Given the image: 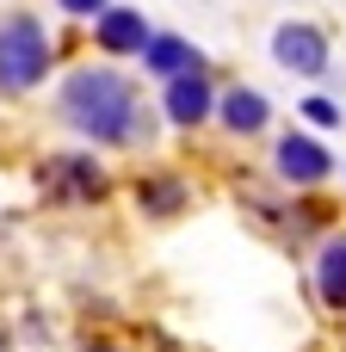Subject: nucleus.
<instances>
[{
  "label": "nucleus",
  "instance_id": "obj_11",
  "mask_svg": "<svg viewBox=\"0 0 346 352\" xmlns=\"http://www.w3.org/2000/svg\"><path fill=\"white\" fill-rule=\"evenodd\" d=\"M303 118L322 124V130H334V124H340V105H334V99H303Z\"/></svg>",
  "mask_w": 346,
  "mask_h": 352
},
{
  "label": "nucleus",
  "instance_id": "obj_13",
  "mask_svg": "<svg viewBox=\"0 0 346 352\" xmlns=\"http://www.w3.org/2000/svg\"><path fill=\"white\" fill-rule=\"evenodd\" d=\"M62 6H68V12H80V19H99L111 0H62Z\"/></svg>",
  "mask_w": 346,
  "mask_h": 352
},
{
  "label": "nucleus",
  "instance_id": "obj_12",
  "mask_svg": "<svg viewBox=\"0 0 346 352\" xmlns=\"http://www.w3.org/2000/svg\"><path fill=\"white\" fill-rule=\"evenodd\" d=\"M142 204H149V210H173V204H180V186H173V179H161V186H142Z\"/></svg>",
  "mask_w": 346,
  "mask_h": 352
},
{
  "label": "nucleus",
  "instance_id": "obj_14",
  "mask_svg": "<svg viewBox=\"0 0 346 352\" xmlns=\"http://www.w3.org/2000/svg\"><path fill=\"white\" fill-rule=\"evenodd\" d=\"M0 352H6V334H0Z\"/></svg>",
  "mask_w": 346,
  "mask_h": 352
},
{
  "label": "nucleus",
  "instance_id": "obj_2",
  "mask_svg": "<svg viewBox=\"0 0 346 352\" xmlns=\"http://www.w3.org/2000/svg\"><path fill=\"white\" fill-rule=\"evenodd\" d=\"M50 74V37L31 12H12L0 25V87L6 93H31Z\"/></svg>",
  "mask_w": 346,
  "mask_h": 352
},
{
  "label": "nucleus",
  "instance_id": "obj_5",
  "mask_svg": "<svg viewBox=\"0 0 346 352\" xmlns=\"http://www.w3.org/2000/svg\"><path fill=\"white\" fill-rule=\"evenodd\" d=\"M328 148L316 142V136H285L279 142V173L291 179V186H316V179H328Z\"/></svg>",
  "mask_w": 346,
  "mask_h": 352
},
{
  "label": "nucleus",
  "instance_id": "obj_8",
  "mask_svg": "<svg viewBox=\"0 0 346 352\" xmlns=\"http://www.w3.org/2000/svg\"><path fill=\"white\" fill-rule=\"evenodd\" d=\"M266 99L254 93V87H235V93H223V124L235 130V136H254V130H266Z\"/></svg>",
  "mask_w": 346,
  "mask_h": 352
},
{
  "label": "nucleus",
  "instance_id": "obj_7",
  "mask_svg": "<svg viewBox=\"0 0 346 352\" xmlns=\"http://www.w3.org/2000/svg\"><path fill=\"white\" fill-rule=\"evenodd\" d=\"M142 62L173 80V74H192V68H198V50H192L186 37H149V43H142Z\"/></svg>",
  "mask_w": 346,
  "mask_h": 352
},
{
  "label": "nucleus",
  "instance_id": "obj_3",
  "mask_svg": "<svg viewBox=\"0 0 346 352\" xmlns=\"http://www.w3.org/2000/svg\"><path fill=\"white\" fill-rule=\"evenodd\" d=\"M93 37H99V50H111V56H142V43H149L155 31H149V19H142L136 6H105V12L93 19Z\"/></svg>",
  "mask_w": 346,
  "mask_h": 352
},
{
  "label": "nucleus",
  "instance_id": "obj_9",
  "mask_svg": "<svg viewBox=\"0 0 346 352\" xmlns=\"http://www.w3.org/2000/svg\"><path fill=\"white\" fill-rule=\"evenodd\" d=\"M316 291H322L328 309H346V235L322 248V260H316Z\"/></svg>",
  "mask_w": 346,
  "mask_h": 352
},
{
  "label": "nucleus",
  "instance_id": "obj_4",
  "mask_svg": "<svg viewBox=\"0 0 346 352\" xmlns=\"http://www.w3.org/2000/svg\"><path fill=\"white\" fill-rule=\"evenodd\" d=\"M272 56L285 68H297V74H322L328 68V37L316 25H279L272 31Z\"/></svg>",
  "mask_w": 346,
  "mask_h": 352
},
{
  "label": "nucleus",
  "instance_id": "obj_10",
  "mask_svg": "<svg viewBox=\"0 0 346 352\" xmlns=\"http://www.w3.org/2000/svg\"><path fill=\"white\" fill-rule=\"evenodd\" d=\"M62 179H68V192H80V198H99V192H105V173H99L93 161H80V155H62Z\"/></svg>",
  "mask_w": 346,
  "mask_h": 352
},
{
  "label": "nucleus",
  "instance_id": "obj_6",
  "mask_svg": "<svg viewBox=\"0 0 346 352\" xmlns=\"http://www.w3.org/2000/svg\"><path fill=\"white\" fill-rule=\"evenodd\" d=\"M210 105H217V99H210V80H204L198 68L167 80V118H173V124H198V118H210Z\"/></svg>",
  "mask_w": 346,
  "mask_h": 352
},
{
  "label": "nucleus",
  "instance_id": "obj_1",
  "mask_svg": "<svg viewBox=\"0 0 346 352\" xmlns=\"http://www.w3.org/2000/svg\"><path fill=\"white\" fill-rule=\"evenodd\" d=\"M62 118L93 142H130L136 136V93L118 68H80L62 80Z\"/></svg>",
  "mask_w": 346,
  "mask_h": 352
}]
</instances>
